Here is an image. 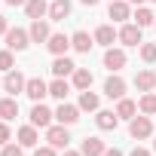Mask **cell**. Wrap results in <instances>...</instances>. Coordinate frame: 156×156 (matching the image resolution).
I'll return each instance as SVG.
<instances>
[{
    "mask_svg": "<svg viewBox=\"0 0 156 156\" xmlns=\"http://www.w3.org/2000/svg\"><path fill=\"white\" fill-rule=\"evenodd\" d=\"M135 89H138V92H153V89H156V73H153V70H141V73L135 76Z\"/></svg>",
    "mask_w": 156,
    "mask_h": 156,
    "instance_id": "cell-18",
    "label": "cell"
},
{
    "mask_svg": "<svg viewBox=\"0 0 156 156\" xmlns=\"http://www.w3.org/2000/svg\"><path fill=\"white\" fill-rule=\"evenodd\" d=\"M70 76H73V89H80V92L92 89V70H86V67H76Z\"/></svg>",
    "mask_w": 156,
    "mask_h": 156,
    "instance_id": "cell-20",
    "label": "cell"
},
{
    "mask_svg": "<svg viewBox=\"0 0 156 156\" xmlns=\"http://www.w3.org/2000/svg\"><path fill=\"white\" fill-rule=\"evenodd\" d=\"M70 46H73L76 52H89V49L95 46V37H89L86 31H76V34L70 37Z\"/></svg>",
    "mask_w": 156,
    "mask_h": 156,
    "instance_id": "cell-22",
    "label": "cell"
},
{
    "mask_svg": "<svg viewBox=\"0 0 156 156\" xmlns=\"http://www.w3.org/2000/svg\"><path fill=\"white\" fill-rule=\"evenodd\" d=\"M25 12H28L31 22H34V19H43V16H49V3H46V0H28V3H25Z\"/></svg>",
    "mask_w": 156,
    "mask_h": 156,
    "instance_id": "cell-19",
    "label": "cell"
},
{
    "mask_svg": "<svg viewBox=\"0 0 156 156\" xmlns=\"http://www.w3.org/2000/svg\"><path fill=\"white\" fill-rule=\"evenodd\" d=\"M25 95H28L31 101H43V98L49 95V86L40 80V76H31V80L25 83Z\"/></svg>",
    "mask_w": 156,
    "mask_h": 156,
    "instance_id": "cell-7",
    "label": "cell"
},
{
    "mask_svg": "<svg viewBox=\"0 0 156 156\" xmlns=\"http://www.w3.org/2000/svg\"><path fill=\"white\" fill-rule=\"evenodd\" d=\"M0 86H3V80H0Z\"/></svg>",
    "mask_w": 156,
    "mask_h": 156,
    "instance_id": "cell-43",
    "label": "cell"
},
{
    "mask_svg": "<svg viewBox=\"0 0 156 156\" xmlns=\"http://www.w3.org/2000/svg\"><path fill=\"white\" fill-rule=\"evenodd\" d=\"M6 31H9V22H6V16H0V37H6Z\"/></svg>",
    "mask_w": 156,
    "mask_h": 156,
    "instance_id": "cell-35",
    "label": "cell"
},
{
    "mask_svg": "<svg viewBox=\"0 0 156 156\" xmlns=\"http://www.w3.org/2000/svg\"><path fill=\"white\" fill-rule=\"evenodd\" d=\"M95 126H98L101 132H113V129L119 126L116 110H98V113H95Z\"/></svg>",
    "mask_w": 156,
    "mask_h": 156,
    "instance_id": "cell-11",
    "label": "cell"
},
{
    "mask_svg": "<svg viewBox=\"0 0 156 156\" xmlns=\"http://www.w3.org/2000/svg\"><path fill=\"white\" fill-rule=\"evenodd\" d=\"M55 119H58L61 126H73L76 119H80V107H73V104H64V101H61V107L55 110Z\"/></svg>",
    "mask_w": 156,
    "mask_h": 156,
    "instance_id": "cell-12",
    "label": "cell"
},
{
    "mask_svg": "<svg viewBox=\"0 0 156 156\" xmlns=\"http://www.w3.org/2000/svg\"><path fill=\"white\" fill-rule=\"evenodd\" d=\"M28 34H31V40H34V43H46V40L52 37V31H49V25H46L43 19H34V22H31V28H28Z\"/></svg>",
    "mask_w": 156,
    "mask_h": 156,
    "instance_id": "cell-13",
    "label": "cell"
},
{
    "mask_svg": "<svg viewBox=\"0 0 156 156\" xmlns=\"http://www.w3.org/2000/svg\"><path fill=\"white\" fill-rule=\"evenodd\" d=\"M126 52L122 49H113V46H107V52H104V67L110 70V73H119L122 67H126Z\"/></svg>",
    "mask_w": 156,
    "mask_h": 156,
    "instance_id": "cell-5",
    "label": "cell"
},
{
    "mask_svg": "<svg viewBox=\"0 0 156 156\" xmlns=\"http://www.w3.org/2000/svg\"><path fill=\"white\" fill-rule=\"evenodd\" d=\"M129 3H135V6H141V3H144V0H129Z\"/></svg>",
    "mask_w": 156,
    "mask_h": 156,
    "instance_id": "cell-41",
    "label": "cell"
},
{
    "mask_svg": "<svg viewBox=\"0 0 156 156\" xmlns=\"http://www.w3.org/2000/svg\"><path fill=\"white\" fill-rule=\"evenodd\" d=\"M107 16H110L113 22H129V19H132V3H126V0H110Z\"/></svg>",
    "mask_w": 156,
    "mask_h": 156,
    "instance_id": "cell-9",
    "label": "cell"
},
{
    "mask_svg": "<svg viewBox=\"0 0 156 156\" xmlns=\"http://www.w3.org/2000/svg\"><path fill=\"white\" fill-rule=\"evenodd\" d=\"M37 126H22L19 129V144L22 147H37Z\"/></svg>",
    "mask_w": 156,
    "mask_h": 156,
    "instance_id": "cell-26",
    "label": "cell"
},
{
    "mask_svg": "<svg viewBox=\"0 0 156 156\" xmlns=\"http://www.w3.org/2000/svg\"><path fill=\"white\" fill-rule=\"evenodd\" d=\"M52 110L46 107V104H40V101H34V107H31V126H37V129H49L52 126Z\"/></svg>",
    "mask_w": 156,
    "mask_h": 156,
    "instance_id": "cell-4",
    "label": "cell"
},
{
    "mask_svg": "<svg viewBox=\"0 0 156 156\" xmlns=\"http://www.w3.org/2000/svg\"><path fill=\"white\" fill-rule=\"evenodd\" d=\"M22 150H25L22 144H12V141H9V144H3V150H0V156H22Z\"/></svg>",
    "mask_w": 156,
    "mask_h": 156,
    "instance_id": "cell-32",
    "label": "cell"
},
{
    "mask_svg": "<svg viewBox=\"0 0 156 156\" xmlns=\"http://www.w3.org/2000/svg\"><path fill=\"white\" fill-rule=\"evenodd\" d=\"M16 116H19V101L9 95V98L0 101V119H6V122H9V119H16Z\"/></svg>",
    "mask_w": 156,
    "mask_h": 156,
    "instance_id": "cell-25",
    "label": "cell"
},
{
    "mask_svg": "<svg viewBox=\"0 0 156 156\" xmlns=\"http://www.w3.org/2000/svg\"><path fill=\"white\" fill-rule=\"evenodd\" d=\"M80 3H86V6H95V3H98V0H80Z\"/></svg>",
    "mask_w": 156,
    "mask_h": 156,
    "instance_id": "cell-40",
    "label": "cell"
},
{
    "mask_svg": "<svg viewBox=\"0 0 156 156\" xmlns=\"http://www.w3.org/2000/svg\"><path fill=\"white\" fill-rule=\"evenodd\" d=\"M46 49H49L52 55H64V52L70 49V37H64V34H52V37L46 40Z\"/></svg>",
    "mask_w": 156,
    "mask_h": 156,
    "instance_id": "cell-14",
    "label": "cell"
},
{
    "mask_svg": "<svg viewBox=\"0 0 156 156\" xmlns=\"http://www.w3.org/2000/svg\"><path fill=\"white\" fill-rule=\"evenodd\" d=\"M138 110L144 116H156V92H144L141 101H138Z\"/></svg>",
    "mask_w": 156,
    "mask_h": 156,
    "instance_id": "cell-27",
    "label": "cell"
},
{
    "mask_svg": "<svg viewBox=\"0 0 156 156\" xmlns=\"http://www.w3.org/2000/svg\"><path fill=\"white\" fill-rule=\"evenodd\" d=\"M25 76L12 67V70H6V76H3V92H9V95H19V92H25Z\"/></svg>",
    "mask_w": 156,
    "mask_h": 156,
    "instance_id": "cell-6",
    "label": "cell"
},
{
    "mask_svg": "<svg viewBox=\"0 0 156 156\" xmlns=\"http://www.w3.org/2000/svg\"><path fill=\"white\" fill-rule=\"evenodd\" d=\"M101 156H122V150H116V147H113V150H104Z\"/></svg>",
    "mask_w": 156,
    "mask_h": 156,
    "instance_id": "cell-37",
    "label": "cell"
},
{
    "mask_svg": "<svg viewBox=\"0 0 156 156\" xmlns=\"http://www.w3.org/2000/svg\"><path fill=\"white\" fill-rule=\"evenodd\" d=\"M98 104H101V101H98L95 92H89V89L80 92V110H98Z\"/></svg>",
    "mask_w": 156,
    "mask_h": 156,
    "instance_id": "cell-29",
    "label": "cell"
},
{
    "mask_svg": "<svg viewBox=\"0 0 156 156\" xmlns=\"http://www.w3.org/2000/svg\"><path fill=\"white\" fill-rule=\"evenodd\" d=\"M80 150H83V156H101V153H104L107 147H104V141H101V138H95V135L89 138V135H86V138H83V147H80Z\"/></svg>",
    "mask_w": 156,
    "mask_h": 156,
    "instance_id": "cell-17",
    "label": "cell"
},
{
    "mask_svg": "<svg viewBox=\"0 0 156 156\" xmlns=\"http://www.w3.org/2000/svg\"><path fill=\"white\" fill-rule=\"evenodd\" d=\"M119 43H122V46H138V43H144V40H141V28H138L135 22H126V25L119 28Z\"/></svg>",
    "mask_w": 156,
    "mask_h": 156,
    "instance_id": "cell-8",
    "label": "cell"
},
{
    "mask_svg": "<svg viewBox=\"0 0 156 156\" xmlns=\"http://www.w3.org/2000/svg\"><path fill=\"white\" fill-rule=\"evenodd\" d=\"M92 37H95V43H101V46H113V40H119V31H113V25H101Z\"/></svg>",
    "mask_w": 156,
    "mask_h": 156,
    "instance_id": "cell-16",
    "label": "cell"
},
{
    "mask_svg": "<svg viewBox=\"0 0 156 156\" xmlns=\"http://www.w3.org/2000/svg\"><path fill=\"white\" fill-rule=\"evenodd\" d=\"M153 22H156V16H153L147 6H138V12H135V25H138V28H150Z\"/></svg>",
    "mask_w": 156,
    "mask_h": 156,
    "instance_id": "cell-28",
    "label": "cell"
},
{
    "mask_svg": "<svg viewBox=\"0 0 156 156\" xmlns=\"http://www.w3.org/2000/svg\"><path fill=\"white\" fill-rule=\"evenodd\" d=\"M116 116H119V119H135V116H138V104H135L132 98H119V104H116Z\"/></svg>",
    "mask_w": 156,
    "mask_h": 156,
    "instance_id": "cell-24",
    "label": "cell"
},
{
    "mask_svg": "<svg viewBox=\"0 0 156 156\" xmlns=\"http://www.w3.org/2000/svg\"><path fill=\"white\" fill-rule=\"evenodd\" d=\"M61 156H83V150H64Z\"/></svg>",
    "mask_w": 156,
    "mask_h": 156,
    "instance_id": "cell-39",
    "label": "cell"
},
{
    "mask_svg": "<svg viewBox=\"0 0 156 156\" xmlns=\"http://www.w3.org/2000/svg\"><path fill=\"white\" fill-rule=\"evenodd\" d=\"M67 92H70V83L64 80V76H55V80L49 83V95H52V98L64 101V98H67Z\"/></svg>",
    "mask_w": 156,
    "mask_h": 156,
    "instance_id": "cell-23",
    "label": "cell"
},
{
    "mask_svg": "<svg viewBox=\"0 0 156 156\" xmlns=\"http://www.w3.org/2000/svg\"><path fill=\"white\" fill-rule=\"evenodd\" d=\"M46 141L55 147V150H67V144H70V135H67V126H49L46 129Z\"/></svg>",
    "mask_w": 156,
    "mask_h": 156,
    "instance_id": "cell-3",
    "label": "cell"
},
{
    "mask_svg": "<svg viewBox=\"0 0 156 156\" xmlns=\"http://www.w3.org/2000/svg\"><path fill=\"white\" fill-rule=\"evenodd\" d=\"M76 70V64L67 58V55H55V61H52V73L55 76H67V73H73Z\"/></svg>",
    "mask_w": 156,
    "mask_h": 156,
    "instance_id": "cell-21",
    "label": "cell"
},
{
    "mask_svg": "<svg viewBox=\"0 0 156 156\" xmlns=\"http://www.w3.org/2000/svg\"><path fill=\"white\" fill-rule=\"evenodd\" d=\"M153 3H156V0H153Z\"/></svg>",
    "mask_w": 156,
    "mask_h": 156,
    "instance_id": "cell-45",
    "label": "cell"
},
{
    "mask_svg": "<svg viewBox=\"0 0 156 156\" xmlns=\"http://www.w3.org/2000/svg\"><path fill=\"white\" fill-rule=\"evenodd\" d=\"M153 28H156V22H153Z\"/></svg>",
    "mask_w": 156,
    "mask_h": 156,
    "instance_id": "cell-44",
    "label": "cell"
},
{
    "mask_svg": "<svg viewBox=\"0 0 156 156\" xmlns=\"http://www.w3.org/2000/svg\"><path fill=\"white\" fill-rule=\"evenodd\" d=\"M28 43H31V34H28V31H22V28H9V31H6V49L25 52Z\"/></svg>",
    "mask_w": 156,
    "mask_h": 156,
    "instance_id": "cell-2",
    "label": "cell"
},
{
    "mask_svg": "<svg viewBox=\"0 0 156 156\" xmlns=\"http://www.w3.org/2000/svg\"><path fill=\"white\" fill-rule=\"evenodd\" d=\"M70 16V0H52L49 3V19L52 22H64Z\"/></svg>",
    "mask_w": 156,
    "mask_h": 156,
    "instance_id": "cell-15",
    "label": "cell"
},
{
    "mask_svg": "<svg viewBox=\"0 0 156 156\" xmlns=\"http://www.w3.org/2000/svg\"><path fill=\"white\" fill-rule=\"evenodd\" d=\"M129 156H153V153H150V150H144V147H135Z\"/></svg>",
    "mask_w": 156,
    "mask_h": 156,
    "instance_id": "cell-36",
    "label": "cell"
},
{
    "mask_svg": "<svg viewBox=\"0 0 156 156\" xmlns=\"http://www.w3.org/2000/svg\"><path fill=\"white\" fill-rule=\"evenodd\" d=\"M141 58H144L147 64H153V61H156V43H144V46H141Z\"/></svg>",
    "mask_w": 156,
    "mask_h": 156,
    "instance_id": "cell-30",
    "label": "cell"
},
{
    "mask_svg": "<svg viewBox=\"0 0 156 156\" xmlns=\"http://www.w3.org/2000/svg\"><path fill=\"white\" fill-rule=\"evenodd\" d=\"M153 153H156V141H153Z\"/></svg>",
    "mask_w": 156,
    "mask_h": 156,
    "instance_id": "cell-42",
    "label": "cell"
},
{
    "mask_svg": "<svg viewBox=\"0 0 156 156\" xmlns=\"http://www.w3.org/2000/svg\"><path fill=\"white\" fill-rule=\"evenodd\" d=\"M12 64H16L12 49H3V52H0V70H12Z\"/></svg>",
    "mask_w": 156,
    "mask_h": 156,
    "instance_id": "cell-31",
    "label": "cell"
},
{
    "mask_svg": "<svg viewBox=\"0 0 156 156\" xmlns=\"http://www.w3.org/2000/svg\"><path fill=\"white\" fill-rule=\"evenodd\" d=\"M34 156H58V153H55V147L49 144V147H37V150H34Z\"/></svg>",
    "mask_w": 156,
    "mask_h": 156,
    "instance_id": "cell-34",
    "label": "cell"
},
{
    "mask_svg": "<svg viewBox=\"0 0 156 156\" xmlns=\"http://www.w3.org/2000/svg\"><path fill=\"white\" fill-rule=\"evenodd\" d=\"M3 3H9V6H25L28 0H3Z\"/></svg>",
    "mask_w": 156,
    "mask_h": 156,
    "instance_id": "cell-38",
    "label": "cell"
},
{
    "mask_svg": "<svg viewBox=\"0 0 156 156\" xmlns=\"http://www.w3.org/2000/svg\"><path fill=\"white\" fill-rule=\"evenodd\" d=\"M104 95H107V98H116V101L126 98V80H122V76H116V73L107 76V83H104Z\"/></svg>",
    "mask_w": 156,
    "mask_h": 156,
    "instance_id": "cell-10",
    "label": "cell"
},
{
    "mask_svg": "<svg viewBox=\"0 0 156 156\" xmlns=\"http://www.w3.org/2000/svg\"><path fill=\"white\" fill-rule=\"evenodd\" d=\"M3 144H9V126H6V119L0 122V147Z\"/></svg>",
    "mask_w": 156,
    "mask_h": 156,
    "instance_id": "cell-33",
    "label": "cell"
},
{
    "mask_svg": "<svg viewBox=\"0 0 156 156\" xmlns=\"http://www.w3.org/2000/svg\"><path fill=\"white\" fill-rule=\"evenodd\" d=\"M129 135H132L135 141H147V138L153 135L150 116H135V119H129Z\"/></svg>",
    "mask_w": 156,
    "mask_h": 156,
    "instance_id": "cell-1",
    "label": "cell"
}]
</instances>
